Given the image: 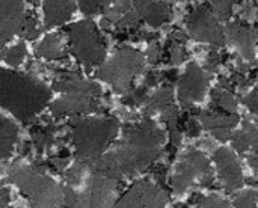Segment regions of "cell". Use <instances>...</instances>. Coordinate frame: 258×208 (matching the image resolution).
<instances>
[{
	"label": "cell",
	"mask_w": 258,
	"mask_h": 208,
	"mask_svg": "<svg viewBox=\"0 0 258 208\" xmlns=\"http://www.w3.org/2000/svg\"><path fill=\"white\" fill-rule=\"evenodd\" d=\"M6 172L9 181L20 189L32 208H63V187L45 171L18 159L8 166Z\"/></svg>",
	"instance_id": "cell-4"
},
{
	"label": "cell",
	"mask_w": 258,
	"mask_h": 208,
	"mask_svg": "<svg viewBox=\"0 0 258 208\" xmlns=\"http://www.w3.org/2000/svg\"><path fill=\"white\" fill-rule=\"evenodd\" d=\"M142 5V17L151 27H160L168 23L172 11L171 6L165 2H153V0H141Z\"/></svg>",
	"instance_id": "cell-21"
},
{
	"label": "cell",
	"mask_w": 258,
	"mask_h": 208,
	"mask_svg": "<svg viewBox=\"0 0 258 208\" xmlns=\"http://www.w3.org/2000/svg\"><path fill=\"white\" fill-rule=\"evenodd\" d=\"M56 130L54 125H33L30 128L32 136V147L38 154L48 151L56 141Z\"/></svg>",
	"instance_id": "cell-22"
},
{
	"label": "cell",
	"mask_w": 258,
	"mask_h": 208,
	"mask_svg": "<svg viewBox=\"0 0 258 208\" xmlns=\"http://www.w3.org/2000/svg\"><path fill=\"white\" fill-rule=\"evenodd\" d=\"M172 2H178V0H172Z\"/></svg>",
	"instance_id": "cell-48"
},
{
	"label": "cell",
	"mask_w": 258,
	"mask_h": 208,
	"mask_svg": "<svg viewBox=\"0 0 258 208\" xmlns=\"http://www.w3.org/2000/svg\"><path fill=\"white\" fill-rule=\"evenodd\" d=\"M227 32H228L230 41L233 42V45H236L239 48L242 56L246 60H254L255 42H254V35H252V30L249 29V26L245 21L239 20V21L228 24Z\"/></svg>",
	"instance_id": "cell-17"
},
{
	"label": "cell",
	"mask_w": 258,
	"mask_h": 208,
	"mask_svg": "<svg viewBox=\"0 0 258 208\" xmlns=\"http://www.w3.org/2000/svg\"><path fill=\"white\" fill-rule=\"evenodd\" d=\"M23 0H0V50L17 33L24 21Z\"/></svg>",
	"instance_id": "cell-15"
},
{
	"label": "cell",
	"mask_w": 258,
	"mask_h": 208,
	"mask_svg": "<svg viewBox=\"0 0 258 208\" xmlns=\"http://www.w3.org/2000/svg\"><path fill=\"white\" fill-rule=\"evenodd\" d=\"M51 100V89L38 77L0 68V109L18 121L29 122L39 115Z\"/></svg>",
	"instance_id": "cell-2"
},
{
	"label": "cell",
	"mask_w": 258,
	"mask_h": 208,
	"mask_svg": "<svg viewBox=\"0 0 258 208\" xmlns=\"http://www.w3.org/2000/svg\"><path fill=\"white\" fill-rule=\"evenodd\" d=\"M44 27L51 29L65 24L74 12L73 0H44Z\"/></svg>",
	"instance_id": "cell-18"
},
{
	"label": "cell",
	"mask_w": 258,
	"mask_h": 208,
	"mask_svg": "<svg viewBox=\"0 0 258 208\" xmlns=\"http://www.w3.org/2000/svg\"><path fill=\"white\" fill-rule=\"evenodd\" d=\"M79 8L85 15L103 14L110 8V0H79Z\"/></svg>",
	"instance_id": "cell-30"
},
{
	"label": "cell",
	"mask_w": 258,
	"mask_h": 208,
	"mask_svg": "<svg viewBox=\"0 0 258 208\" xmlns=\"http://www.w3.org/2000/svg\"><path fill=\"white\" fill-rule=\"evenodd\" d=\"M212 103H213L212 109L228 112V113H236L237 101L230 91H225L222 88H215L212 91Z\"/></svg>",
	"instance_id": "cell-24"
},
{
	"label": "cell",
	"mask_w": 258,
	"mask_h": 208,
	"mask_svg": "<svg viewBox=\"0 0 258 208\" xmlns=\"http://www.w3.org/2000/svg\"><path fill=\"white\" fill-rule=\"evenodd\" d=\"M50 112L56 118L62 116H86L89 113H101L104 107L100 103V98L85 95V94H63L62 98L50 103Z\"/></svg>",
	"instance_id": "cell-11"
},
{
	"label": "cell",
	"mask_w": 258,
	"mask_h": 208,
	"mask_svg": "<svg viewBox=\"0 0 258 208\" xmlns=\"http://www.w3.org/2000/svg\"><path fill=\"white\" fill-rule=\"evenodd\" d=\"M148 100V88L145 85L132 89L130 92L125 94V97L122 98V103L128 107H136L142 103H145Z\"/></svg>",
	"instance_id": "cell-31"
},
{
	"label": "cell",
	"mask_w": 258,
	"mask_h": 208,
	"mask_svg": "<svg viewBox=\"0 0 258 208\" xmlns=\"http://www.w3.org/2000/svg\"><path fill=\"white\" fill-rule=\"evenodd\" d=\"M18 127L8 118L0 116V162L11 159L18 144Z\"/></svg>",
	"instance_id": "cell-20"
},
{
	"label": "cell",
	"mask_w": 258,
	"mask_h": 208,
	"mask_svg": "<svg viewBox=\"0 0 258 208\" xmlns=\"http://www.w3.org/2000/svg\"><path fill=\"white\" fill-rule=\"evenodd\" d=\"M26 45L23 44V42H18V44H15V45H12L11 48H8V50H5L2 54H0V57L8 63V65H11V66H18V65H21L23 63V60L26 59Z\"/></svg>",
	"instance_id": "cell-28"
},
{
	"label": "cell",
	"mask_w": 258,
	"mask_h": 208,
	"mask_svg": "<svg viewBox=\"0 0 258 208\" xmlns=\"http://www.w3.org/2000/svg\"><path fill=\"white\" fill-rule=\"evenodd\" d=\"M207 85L209 77L195 62H190L178 82V97L181 104L190 109L194 103L201 101L206 95Z\"/></svg>",
	"instance_id": "cell-12"
},
{
	"label": "cell",
	"mask_w": 258,
	"mask_h": 208,
	"mask_svg": "<svg viewBox=\"0 0 258 208\" xmlns=\"http://www.w3.org/2000/svg\"><path fill=\"white\" fill-rule=\"evenodd\" d=\"M186 21L190 36H194L197 41L209 42L216 47H222L225 44L224 32L207 5L195 6L189 12Z\"/></svg>",
	"instance_id": "cell-10"
},
{
	"label": "cell",
	"mask_w": 258,
	"mask_h": 208,
	"mask_svg": "<svg viewBox=\"0 0 258 208\" xmlns=\"http://www.w3.org/2000/svg\"><path fill=\"white\" fill-rule=\"evenodd\" d=\"M228 59V54L227 53H221L218 51L216 48L210 50L209 56H207V63H206V68L210 71V73H216L219 70V66L222 63H225Z\"/></svg>",
	"instance_id": "cell-33"
},
{
	"label": "cell",
	"mask_w": 258,
	"mask_h": 208,
	"mask_svg": "<svg viewBox=\"0 0 258 208\" xmlns=\"http://www.w3.org/2000/svg\"><path fill=\"white\" fill-rule=\"evenodd\" d=\"M29 2H30V3H32V5H36V3H38V2H39V0H29Z\"/></svg>",
	"instance_id": "cell-45"
},
{
	"label": "cell",
	"mask_w": 258,
	"mask_h": 208,
	"mask_svg": "<svg viewBox=\"0 0 258 208\" xmlns=\"http://www.w3.org/2000/svg\"><path fill=\"white\" fill-rule=\"evenodd\" d=\"M68 128L74 160L89 165L109 151L119 133V121L115 116H77Z\"/></svg>",
	"instance_id": "cell-3"
},
{
	"label": "cell",
	"mask_w": 258,
	"mask_h": 208,
	"mask_svg": "<svg viewBox=\"0 0 258 208\" xmlns=\"http://www.w3.org/2000/svg\"><path fill=\"white\" fill-rule=\"evenodd\" d=\"M41 32H42V27L38 24L36 17L32 15V14H27V15L24 17L23 26H21V29H20V35H21L24 39L32 41V39H36V38L41 35Z\"/></svg>",
	"instance_id": "cell-29"
},
{
	"label": "cell",
	"mask_w": 258,
	"mask_h": 208,
	"mask_svg": "<svg viewBox=\"0 0 258 208\" xmlns=\"http://www.w3.org/2000/svg\"><path fill=\"white\" fill-rule=\"evenodd\" d=\"M254 196H255V201L258 204V189H254Z\"/></svg>",
	"instance_id": "cell-44"
},
{
	"label": "cell",
	"mask_w": 258,
	"mask_h": 208,
	"mask_svg": "<svg viewBox=\"0 0 258 208\" xmlns=\"http://www.w3.org/2000/svg\"><path fill=\"white\" fill-rule=\"evenodd\" d=\"M6 171H8V168L3 165V162H0V174H5Z\"/></svg>",
	"instance_id": "cell-43"
},
{
	"label": "cell",
	"mask_w": 258,
	"mask_h": 208,
	"mask_svg": "<svg viewBox=\"0 0 258 208\" xmlns=\"http://www.w3.org/2000/svg\"><path fill=\"white\" fill-rule=\"evenodd\" d=\"M239 2L240 0H212V5H213V11L216 12L218 18L227 21L231 17L233 5L239 3Z\"/></svg>",
	"instance_id": "cell-32"
},
{
	"label": "cell",
	"mask_w": 258,
	"mask_h": 208,
	"mask_svg": "<svg viewBox=\"0 0 258 208\" xmlns=\"http://www.w3.org/2000/svg\"><path fill=\"white\" fill-rule=\"evenodd\" d=\"M163 80V73H157V71H150L147 76H145V82L144 85L147 88H151V86H156L157 83H160Z\"/></svg>",
	"instance_id": "cell-39"
},
{
	"label": "cell",
	"mask_w": 258,
	"mask_h": 208,
	"mask_svg": "<svg viewBox=\"0 0 258 208\" xmlns=\"http://www.w3.org/2000/svg\"><path fill=\"white\" fill-rule=\"evenodd\" d=\"M168 41L178 42V44H186V41H187V35H186V32H183V30L177 29V30H174V32H171V33H169Z\"/></svg>",
	"instance_id": "cell-40"
},
{
	"label": "cell",
	"mask_w": 258,
	"mask_h": 208,
	"mask_svg": "<svg viewBox=\"0 0 258 208\" xmlns=\"http://www.w3.org/2000/svg\"><path fill=\"white\" fill-rule=\"evenodd\" d=\"M163 142L165 136L157 124L150 118H144L139 122L125 125L121 141L104 156L89 163L88 168L119 181L135 177L154 165L162 154Z\"/></svg>",
	"instance_id": "cell-1"
},
{
	"label": "cell",
	"mask_w": 258,
	"mask_h": 208,
	"mask_svg": "<svg viewBox=\"0 0 258 208\" xmlns=\"http://www.w3.org/2000/svg\"><path fill=\"white\" fill-rule=\"evenodd\" d=\"M234 207L236 208H257V201L254 196V189L243 192L242 195H239L234 201Z\"/></svg>",
	"instance_id": "cell-34"
},
{
	"label": "cell",
	"mask_w": 258,
	"mask_h": 208,
	"mask_svg": "<svg viewBox=\"0 0 258 208\" xmlns=\"http://www.w3.org/2000/svg\"><path fill=\"white\" fill-rule=\"evenodd\" d=\"M200 118H201L203 127L221 142H225L231 137L233 128L239 122L237 113H228V112H222L216 109L201 112Z\"/></svg>",
	"instance_id": "cell-16"
},
{
	"label": "cell",
	"mask_w": 258,
	"mask_h": 208,
	"mask_svg": "<svg viewBox=\"0 0 258 208\" xmlns=\"http://www.w3.org/2000/svg\"><path fill=\"white\" fill-rule=\"evenodd\" d=\"M147 56H148V62H150L151 65H157V63L163 59V50L160 48V45H159L157 41H153V42L150 44V48H148Z\"/></svg>",
	"instance_id": "cell-37"
},
{
	"label": "cell",
	"mask_w": 258,
	"mask_h": 208,
	"mask_svg": "<svg viewBox=\"0 0 258 208\" xmlns=\"http://www.w3.org/2000/svg\"><path fill=\"white\" fill-rule=\"evenodd\" d=\"M51 88L62 94H85L95 98H101L103 89L100 85L83 79L79 73L56 70Z\"/></svg>",
	"instance_id": "cell-14"
},
{
	"label": "cell",
	"mask_w": 258,
	"mask_h": 208,
	"mask_svg": "<svg viewBox=\"0 0 258 208\" xmlns=\"http://www.w3.org/2000/svg\"><path fill=\"white\" fill-rule=\"evenodd\" d=\"M231 139H233V147L236 148L237 153L245 154L249 150V139H248V136H246V133L243 130L231 134Z\"/></svg>",
	"instance_id": "cell-35"
},
{
	"label": "cell",
	"mask_w": 258,
	"mask_h": 208,
	"mask_svg": "<svg viewBox=\"0 0 258 208\" xmlns=\"http://www.w3.org/2000/svg\"><path fill=\"white\" fill-rule=\"evenodd\" d=\"M213 160L216 163L221 181L228 192H236L243 187L245 178H243L242 166L231 150L228 148L216 150L213 154Z\"/></svg>",
	"instance_id": "cell-13"
},
{
	"label": "cell",
	"mask_w": 258,
	"mask_h": 208,
	"mask_svg": "<svg viewBox=\"0 0 258 208\" xmlns=\"http://www.w3.org/2000/svg\"><path fill=\"white\" fill-rule=\"evenodd\" d=\"M144 62V54L139 50L124 45L98 66L97 77L109 83L115 92L127 94L132 91L136 76L142 71Z\"/></svg>",
	"instance_id": "cell-6"
},
{
	"label": "cell",
	"mask_w": 258,
	"mask_h": 208,
	"mask_svg": "<svg viewBox=\"0 0 258 208\" xmlns=\"http://www.w3.org/2000/svg\"><path fill=\"white\" fill-rule=\"evenodd\" d=\"M35 54L44 60H65L68 57L67 44L60 33H50L35 48Z\"/></svg>",
	"instance_id": "cell-19"
},
{
	"label": "cell",
	"mask_w": 258,
	"mask_h": 208,
	"mask_svg": "<svg viewBox=\"0 0 258 208\" xmlns=\"http://www.w3.org/2000/svg\"><path fill=\"white\" fill-rule=\"evenodd\" d=\"M257 33H258V23H257Z\"/></svg>",
	"instance_id": "cell-47"
},
{
	"label": "cell",
	"mask_w": 258,
	"mask_h": 208,
	"mask_svg": "<svg viewBox=\"0 0 258 208\" xmlns=\"http://www.w3.org/2000/svg\"><path fill=\"white\" fill-rule=\"evenodd\" d=\"M195 183L201 187H212L215 180L209 159L198 150L190 148L178 162L171 178V187L175 195H183Z\"/></svg>",
	"instance_id": "cell-8"
},
{
	"label": "cell",
	"mask_w": 258,
	"mask_h": 208,
	"mask_svg": "<svg viewBox=\"0 0 258 208\" xmlns=\"http://www.w3.org/2000/svg\"><path fill=\"white\" fill-rule=\"evenodd\" d=\"M243 104H245L254 115H257L258 116V86L249 94V95H246V97L243 98Z\"/></svg>",
	"instance_id": "cell-38"
},
{
	"label": "cell",
	"mask_w": 258,
	"mask_h": 208,
	"mask_svg": "<svg viewBox=\"0 0 258 208\" xmlns=\"http://www.w3.org/2000/svg\"><path fill=\"white\" fill-rule=\"evenodd\" d=\"M177 79H178L177 70H169V71H165L163 73V80H168L169 83H174Z\"/></svg>",
	"instance_id": "cell-42"
},
{
	"label": "cell",
	"mask_w": 258,
	"mask_h": 208,
	"mask_svg": "<svg viewBox=\"0 0 258 208\" xmlns=\"http://www.w3.org/2000/svg\"><path fill=\"white\" fill-rule=\"evenodd\" d=\"M130 8H132V0H115V3L110 5V8L106 11V15L101 20L103 27L106 29L115 27L118 21L128 12Z\"/></svg>",
	"instance_id": "cell-25"
},
{
	"label": "cell",
	"mask_w": 258,
	"mask_h": 208,
	"mask_svg": "<svg viewBox=\"0 0 258 208\" xmlns=\"http://www.w3.org/2000/svg\"><path fill=\"white\" fill-rule=\"evenodd\" d=\"M73 56L86 68L100 66L106 60V41L92 20L79 21L65 29Z\"/></svg>",
	"instance_id": "cell-7"
},
{
	"label": "cell",
	"mask_w": 258,
	"mask_h": 208,
	"mask_svg": "<svg viewBox=\"0 0 258 208\" xmlns=\"http://www.w3.org/2000/svg\"><path fill=\"white\" fill-rule=\"evenodd\" d=\"M119 190V180L88 172L76 187L63 186V208H112Z\"/></svg>",
	"instance_id": "cell-5"
},
{
	"label": "cell",
	"mask_w": 258,
	"mask_h": 208,
	"mask_svg": "<svg viewBox=\"0 0 258 208\" xmlns=\"http://www.w3.org/2000/svg\"><path fill=\"white\" fill-rule=\"evenodd\" d=\"M172 101H174L172 88H171V86H163V88H160L157 92H154V94L147 100V106H145V110H144L145 118H148L150 115L157 113V112L162 113L166 107H169V106L174 104Z\"/></svg>",
	"instance_id": "cell-23"
},
{
	"label": "cell",
	"mask_w": 258,
	"mask_h": 208,
	"mask_svg": "<svg viewBox=\"0 0 258 208\" xmlns=\"http://www.w3.org/2000/svg\"><path fill=\"white\" fill-rule=\"evenodd\" d=\"M168 202V189L145 178L133 183L112 208H165Z\"/></svg>",
	"instance_id": "cell-9"
},
{
	"label": "cell",
	"mask_w": 258,
	"mask_h": 208,
	"mask_svg": "<svg viewBox=\"0 0 258 208\" xmlns=\"http://www.w3.org/2000/svg\"><path fill=\"white\" fill-rule=\"evenodd\" d=\"M245 20H249L254 15V5L252 3H245L242 8V14H240Z\"/></svg>",
	"instance_id": "cell-41"
},
{
	"label": "cell",
	"mask_w": 258,
	"mask_h": 208,
	"mask_svg": "<svg viewBox=\"0 0 258 208\" xmlns=\"http://www.w3.org/2000/svg\"><path fill=\"white\" fill-rule=\"evenodd\" d=\"M163 57H166V62H169L172 65H178V63L184 62L187 59V51L184 48V44L168 41L166 48L163 51Z\"/></svg>",
	"instance_id": "cell-27"
},
{
	"label": "cell",
	"mask_w": 258,
	"mask_h": 208,
	"mask_svg": "<svg viewBox=\"0 0 258 208\" xmlns=\"http://www.w3.org/2000/svg\"><path fill=\"white\" fill-rule=\"evenodd\" d=\"M243 131L249 139V148H251V153L248 156V163L255 172H258V125L254 122L245 121Z\"/></svg>",
	"instance_id": "cell-26"
},
{
	"label": "cell",
	"mask_w": 258,
	"mask_h": 208,
	"mask_svg": "<svg viewBox=\"0 0 258 208\" xmlns=\"http://www.w3.org/2000/svg\"><path fill=\"white\" fill-rule=\"evenodd\" d=\"M195 208H228V202L219 198L218 195H210L203 198Z\"/></svg>",
	"instance_id": "cell-36"
},
{
	"label": "cell",
	"mask_w": 258,
	"mask_h": 208,
	"mask_svg": "<svg viewBox=\"0 0 258 208\" xmlns=\"http://www.w3.org/2000/svg\"><path fill=\"white\" fill-rule=\"evenodd\" d=\"M252 183H254V186H258V180H254Z\"/></svg>",
	"instance_id": "cell-46"
}]
</instances>
